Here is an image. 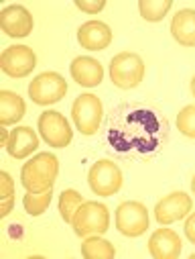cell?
<instances>
[{"mask_svg":"<svg viewBox=\"0 0 195 259\" xmlns=\"http://www.w3.org/2000/svg\"><path fill=\"white\" fill-rule=\"evenodd\" d=\"M59 174V159L49 153H37L31 157L23 169H21V184L25 186L27 192H47L53 190V184Z\"/></svg>","mask_w":195,"mask_h":259,"instance_id":"cell-1","label":"cell"},{"mask_svg":"<svg viewBox=\"0 0 195 259\" xmlns=\"http://www.w3.org/2000/svg\"><path fill=\"white\" fill-rule=\"evenodd\" d=\"M147 66L139 53L122 51L110 59V78L112 84L120 90H133L145 78Z\"/></svg>","mask_w":195,"mask_h":259,"instance_id":"cell-2","label":"cell"},{"mask_svg":"<svg viewBox=\"0 0 195 259\" xmlns=\"http://www.w3.org/2000/svg\"><path fill=\"white\" fill-rule=\"evenodd\" d=\"M72 227L78 237H90V235H104L110 229V212L108 206L96 200H86L78 212L74 214Z\"/></svg>","mask_w":195,"mask_h":259,"instance_id":"cell-3","label":"cell"},{"mask_svg":"<svg viewBox=\"0 0 195 259\" xmlns=\"http://www.w3.org/2000/svg\"><path fill=\"white\" fill-rule=\"evenodd\" d=\"M72 118L82 135L86 137L96 135L104 118L102 100L96 94H80L72 106Z\"/></svg>","mask_w":195,"mask_h":259,"instance_id":"cell-4","label":"cell"},{"mask_svg":"<svg viewBox=\"0 0 195 259\" xmlns=\"http://www.w3.org/2000/svg\"><path fill=\"white\" fill-rule=\"evenodd\" d=\"M37 128H39V135L49 147L65 149L74 141V131H72L70 120L57 110L41 112L37 120Z\"/></svg>","mask_w":195,"mask_h":259,"instance_id":"cell-5","label":"cell"},{"mask_svg":"<svg viewBox=\"0 0 195 259\" xmlns=\"http://www.w3.org/2000/svg\"><path fill=\"white\" fill-rule=\"evenodd\" d=\"M68 94V82L57 72H43L29 84V98L39 106L59 102Z\"/></svg>","mask_w":195,"mask_h":259,"instance_id":"cell-6","label":"cell"},{"mask_svg":"<svg viewBox=\"0 0 195 259\" xmlns=\"http://www.w3.org/2000/svg\"><path fill=\"white\" fill-rule=\"evenodd\" d=\"M149 210L139 200H126L116 208V229L124 237H141L149 229Z\"/></svg>","mask_w":195,"mask_h":259,"instance_id":"cell-7","label":"cell"},{"mask_svg":"<svg viewBox=\"0 0 195 259\" xmlns=\"http://www.w3.org/2000/svg\"><path fill=\"white\" fill-rule=\"evenodd\" d=\"M88 184L96 196H114L122 188V169L112 159H98L88 171Z\"/></svg>","mask_w":195,"mask_h":259,"instance_id":"cell-8","label":"cell"},{"mask_svg":"<svg viewBox=\"0 0 195 259\" xmlns=\"http://www.w3.org/2000/svg\"><path fill=\"white\" fill-rule=\"evenodd\" d=\"M0 68L9 78H27L37 68V53L29 45H11L0 55Z\"/></svg>","mask_w":195,"mask_h":259,"instance_id":"cell-9","label":"cell"},{"mask_svg":"<svg viewBox=\"0 0 195 259\" xmlns=\"http://www.w3.org/2000/svg\"><path fill=\"white\" fill-rule=\"evenodd\" d=\"M193 210V200L185 192H171L155 206V219L159 225H171L185 219Z\"/></svg>","mask_w":195,"mask_h":259,"instance_id":"cell-10","label":"cell"},{"mask_svg":"<svg viewBox=\"0 0 195 259\" xmlns=\"http://www.w3.org/2000/svg\"><path fill=\"white\" fill-rule=\"evenodd\" d=\"M33 27H35L33 15L23 5H11L0 11V29L13 39L29 37L33 33Z\"/></svg>","mask_w":195,"mask_h":259,"instance_id":"cell-11","label":"cell"},{"mask_svg":"<svg viewBox=\"0 0 195 259\" xmlns=\"http://www.w3.org/2000/svg\"><path fill=\"white\" fill-rule=\"evenodd\" d=\"M70 74L74 78L76 84L84 86V88H96L102 84L104 80V68L102 63L90 55H80L72 61L70 66Z\"/></svg>","mask_w":195,"mask_h":259,"instance_id":"cell-12","label":"cell"},{"mask_svg":"<svg viewBox=\"0 0 195 259\" xmlns=\"http://www.w3.org/2000/svg\"><path fill=\"white\" fill-rule=\"evenodd\" d=\"M78 41L88 51H104L112 43V29L102 21H88L78 29Z\"/></svg>","mask_w":195,"mask_h":259,"instance_id":"cell-13","label":"cell"},{"mask_svg":"<svg viewBox=\"0 0 195 259\" xmlns=\"http://www.w3.org/2000/svg\"><path fill=\"white\" fill-rule=\"evenodd\" d=\"M181 237L173 229H157L149 239V253L155 259H175L181 255Z\"/></svg>","mask_w":195,"mask_h":259,"instance_id":"cell-14","label":"cell"},{"mask_svg":"<svg viewBox=\"0 0 195 259\" xmlns=\"http://www.w3.org/2000/svg\"><path fill=\"white\" fill-rule=\"evenodd\" d=\"M39 147V135L33 131V126H17L11 131V139L7 145V151L15 159H27L33 155V151Z\"/></svg>","mask_w":195,"mask_h":259,"instance_id":"cell-15","label":"cell"},{"mask_svg":"<svg viewBox=\"0 0 195 259\" xmlns=\"http://www.w3.org/2000/svg\"><path fill=\"white\" fill-rule=\"evenodd\" d=\"M171 35L181 47H195V9H181L173 17Z\"/></svg>","mask_w":195,"mask_h":259,"instance_id":"cell-16","label":"cell"},{"mask_svg":"<svg viewBox=\"0 0 195 259\" xmlns=\"http://www.w3.org/2000/svg\"><path fill=\"white\" fill-rule=\"evenodd\" d=\"M27 112V104L25 100L11 90H3L0 92V124L9 126V124H17Z\"/></svg>","mask_w":195,"mask_h":259,"instance_id":"cell-17","label":"cell"},{"mask_svg":"<svg viewBox=\"0 0 195 259\" xmlns=\"http://www.w3.org/2000/svg\"><path fill=\"white\" fill-rule=\"evenodd\" d=\"M82 257H86V259H112V257H116V249L110 241L102 239L100 235H90L82 243Z\"/></svg>","mask_w":195,"mask_h":259,"instance_id":"cell-18","label":"cell"},{"mask_svg":"<svg viewBox=\"0 0 195 259\" xmlns=\"http://www.w3.org/2000/svg\"><path fill=\"white\" fill-rule=\"evenodd\" d=\"M171 9H173L171 0H141V3H139L141 17L147 23H159V21H163Z\"/></svg>","mask_w":195,"mask_h":259,"instance_id":"cell-19","label":"cell"},{"mask_svg":"<svg viewBox=\"0 0 195 259\" xmlns=\"http://www.w3.org/2000/svg\"><path fill=\"white\" fill-rule=\"evenodd\" d=\"M86 200H84V196L78 192V190H63L61 192V196H59V214H61V219L65 221V223H70L72 225V221H74V214L78 212V208L84 204Z\"/></svg>","mask_w":195,"mask_h":259,"instance_id":"cell-20","label":"cell"},{"mask_svg":"<svg viewBox=\"0 0 195 259\" xmlns=\"http://www.w3.org/2000/svg\"><path fill=\"white\" fill-rule=\"evenodd\" d=\"M51 198H53V190H47V192H27L25 198H23V206H25L27 214L41 217L49 208Z\"/></svg>","mask_w":195,"mask_h":259,"instance_id":"cell-21","label":"cell"},{"mask_svg":"<svg viewBox=\"0 0 195 259\" xmlns=\"http://www.w3.org/2000/svg\"><path fill=\"white\" fill-rule=\"evenodd\" d=\"M15 206V182L11 174L0 171V219L11 214Z\"/></svg>","mask_w":195,"mask_h":259,"instance_id":"cell-22","label":"cell"},{"mask_svg":"<svg viewBox=\"0 0 195 259\" xmlns=\"http://www.w3.org/2000/svg\"><path fill=\"white\" fill-rule=\"evenodd\" d=\"M177 128H179L181 135H185L189 139H195V104H189V106L179 110Z\"/></svg>","mask_w":195,"mask_h":259,"instance_id":"cell-23","label":"cell"},{"mask_svg":"<svg viewBox=\"0 0 195 259\" xmlns=\"http://www.w3.org/2000/svg\"><path fill=\"white\" fill-rule=\"evenodd\" d=\"M76 7L82 13L98 15V13H102L106 9V0H76Z\"/></svg>","mask_w":195,"mask_h":259,"instance_id":"cell-24","label":"cell"},{"mask_svg":"<svg viewBox=\"0 0 195 259\" xmlns=\"http://www.w3.org/2000/svg\"><path fill=\"white\" fill-rule=\"evenodd\" d=\"M185 235L195 245V212H189V217L185 221Z\"/></svg>","mask_w":195,"mask_h":259,"instance_id":"cell-25","label":"cell"},{"mask_svg":"<svg viewBox=\"0 0 195 259\" xmlns=\"http://www.w3.org/2000/svg\"><path fill=\"white\" fill-rule=\"evenodd\" d=\"M9 139H11V133L7 131V126H3V128H0V145L7 147L9 145Z\"/></svg>","mask_w":195,"mask_h":259,"instance_id":"cell-26","label":"cell"},{"mask_svg":"<svg viewBox=\"0 0 195 259\" xmlns=\"http://www.w3.org/2000/svg\"><path fill=\"white\" fill-rule=\"evenodd\" d=\"M191 94H193V98H195V76L191 78Z\"/></svg>","mask_w":195,"mask_h":259,"instance_id":"cell-27","label":"cell"},{"mask_svg":"<svg viewBox=\"0 0 195 259\" xmlns=\"http://www.w3.org/2000/svg\"><path fill=\"white\" fill-rule=\"evenodd\" d=\"M191 190H193V196H195V176H193V180H191Z\"/></svg>","mask_w":195,"mask_h":259,"instance_id":"cell-28","label":"cell"},{"mask_svg":"<svg viewBox=\"0 0 195 259\" xmlns=\"http://www.w3.org/2000/svg\"><path fill=\"white\" fill-rule=\"evenodd\" d=\"M189 259H195V251H193V253H191V255H189Z\"/></svg>","mask_w":195,"mask_h":259,"instance_id":"cell-29","label":"cell"}]
</instances>
